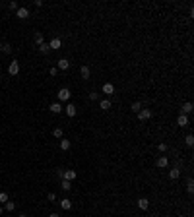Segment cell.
Here are the masks:
<instances>
[{
	"instance_id": "33",
	"label": "cell",
	"mask_w": 194,
	"mask_h": 217,
	"mask_svg": "<svg viewBox=\"0 0 194 217\" xmlns=\"http://www.w3.org/2000/svg\"><path fill=\"white\" fill-rule=\"evenodd\" d=\"M157 149H159L161 153H165L167 151V144H159V145H157Z\"/></svg>"
},
{
	"instance_id": "4",
	"label": "cell",
	"mask_w": 194,
	"mask_h": 217,
	"mask_svg": "<svg viewBox=\"0 0 194 217\" xmlns=\"http://www.w3.org/2000/svg\"><path fill=\"white\" fill-rule=\"evenodd\" d=\"M8 74H10V76H18V74H19V64H18L16 60L10 62V66H8Z\"/></svg>"
},
{
	"instance_id": "38",
	"label": "cell",
	"mask_w": 194,
	"mask_h": 217,
	"mask_svg": "<svg viewBox=\"0 0 194 217\" xmlns=\"http://www.w3.org/2000/svg\"><path fill=\"white\" fill-rule=\"evenodd\" d=\"M18 217H25V215H18Z\"/></svg>"
},
{
	"instance_id": "27",
	"label": "cell",
	"mask_w": 194,
	"mask_h": 217,
	"mask_svg": "<svg viewBox=\"0 0 194 217\" xmlns=\"http://www.w3.org/2000/svg\"><path fill=\"white\" fill-rule=\"evenodd\" d=\"M62 134H64V132H62V128H55V130H52V136L58 138V140H62Z\"/></svg>"
},
{
	"instance_id": "39",
	"label": "cell",
	"mask_w": 194,
	"mask_h": 217,
	"mask_svg": "<svg viewBox=\"0 0 194 217\" xmlns=\"http://www.w3.org/2000/svg\"><path fill=\"white\" fill-rule=\"evenodd\" d=\"M0 82H2V78H0Z\"/></svg>"
},
{
	"instance_id": "16",
	"label": "cell",
	"mask_w": 194,
	"mask_h": 217,
	"mask_svg": "<svg viewBox=\"0 0 194 217\" xmlns=\"http://www.w3.org/2000/svg\"><path fill=\"white\" fill-rule=\"evenodd\" d=\"M113 107V103L109 101V99H101V101H99V109H103V110H109Z\"/></svg>"
},
{
	"instance_id": "14",
	"label": "cell",
	"mask_w": 194,
	"mask_h": 217,
	"mask_svg": "<svg viewBox=\"0 0 194 217\" xmlns=\"http://www.w3.org/2000/svg\"><path fill=\"white\" fill-rule=\"evenodd\" d=\"M190 113H192V103H190V101L182 103V109H181V114H190Z\"/></svg>"
},
{
	"instance_id": "35",
	"label": "cell",
	"mask_w": 194,
	"mask_h": 217,
	"mask_svg": "<svg viewBox=\"0 0 194 217\" xmlns=\"http://www.w3.org/2000/svg\"><path fill=\"white\" fill-rule=\"evenodd\" d=\"M4 213V205H0V215H2Z\"/></svg>"
},
{
	"instance_id": "32",
	"label": "cell",
	"mask_w": 194,
	"mask_h": 217,
	"mask_svg": "<svg viewBox=\"0 0 194 217\" xmlns=\"http://www.w3.org/2000/svg\"><path fill=\"white\" fill-rule=\"evenodd\" d=\"M90 99H91V101H97V99H99V93L91 91V93H90Z\"/></svg>"
},
{
	"instance_id": "7",
	"label": "cell",
	"mask_w": 194,
	"mask_h": 217,
	"mask_svg": "<svg viewBox=\"0 0 194 217\" xmlns=\"http://www.w3.org/2000/svg\"><path fill=\"white\" fill-rule=\"evenodd\" d=\"M177 124H179L181 128H186V126L190 124V120H188L186 114H179V118H177Z\"/></svg>"
},
{
	"instance_id": "5",
	"label": "cell",
	"mask_w": 194,
	"mask_h": 217,
	"mask_svg": "<svg viewBox=\"0 0 194 217\" xmlns=\"http://www.w3.org/2000/svg\"><path fill=\"white\" fill-rule=\"evenodd\" d=\"M49 110H51L52 114H60V113H62V103H58V101L51 103V105H49Z\"/></svg>"
},
{
	"instance_id": "2",
	"label": "cell",
	"mask_w": 194,
	"mask_h": 217,
	"mask_svg": "<svg viewBox=\"0 0 194 217\" xmlns=\"http://www.w3.org/2000/svg\"><path fill=\"white\" fill-rule=\"evenodd\" d=\"M70 99V89L68 87H60L58 89V103L60 101H68Z\"/></svg>"
},
{
	"instance_id": "9",
	"label": "cell",
	"mask_w": 194,
	"mask_h": 217,
	"mask_svg": "<svg viewBox=\"0 0 194 217\" xmlns=\"http://www.w3.org/2000/svg\"><path fill=\"white\" fill-rule=\"evenodd\" d=\"M155 165H157V167H159V169H167V167H169V159H167V157H165V155H161V157H159V159H157V161H155Z\"/></svg>"
},
{
	"instance_id": "36",
	"label": "cell",
	"mask_w": 194,
	"mask_h": 217,
	"mask_svg": "<svg viewBox=\"0 0 194 217\" xmlns=\"http://www.w3.org/2000/svg\"><path fill=\"white\" fill-rule=\"evenodd\" d=\"M49 217H58V213H51V215H49Z\"/></svg>"
},
{
	"instance_id": "23",
	"label": "cell",
	"mask_w": 194,
	"mask_h": 217,
	"mask_svg": "<svg viewBox=\"0 0 194 217\" xmlns=\"http://www.w3.org/2000/svg\"><path fill=\"white\" fill-rule=\"evenodd\" d=\"M186 192L188 194H194V182H192V178H188V180H186Z\"/></svg>"
},
{
	"instance_id": "29",
	"label": "cell",
	"mask_w": 194,
	"mask_h": 217,
	"mask_svg": "<svg viewBox=\"0 0 194 217\" xmlns=\"http://www.w3.org/2000/svg\"><path fill=\"white\" fill-rule=\"evenodd\" d=\"M8 8H10V10H12V12H16V10H18L19 6H18V2H16V0H12V2H10V4H8Z\"/></svg>"
},
{
	"instance_id": "28",
	"label": "cell",
	"mask_w": 194,
	"mask_h": 217,
	"mask_svg": "<svg viewBox=\"0 0 194 217\" xmlns=\"http://www.w3.org/2000/svg\"><path fill=\"white\" fill-rule=\"evenodd\" d=\"M8 200H10V198H8V194H6V192H0V204H6Z\"/></svg>"
},
{
	"instance_id": "10",
	"label": "cell",
	"mask_w": 194,
	"mask_h": 217,
	"mask_svg": "<svg viewBox=\"0 0 194 217\" xmlns=\"http://www.w3.org/2000/svg\"><path fill=\"white\" fill-rule=\"evenodd\" d=\"M49 47H51V51H58L60 47H62V41L58 39V37H55V39H52L51 43H49Z\"/></svg>"
},
{
	"instance_id": "37",
	"label": "cell",
	"mask_w": 194,
	"mask_h": 217,
	"mask_svg": "<svg viewBox=\"0 0 194 217\" xmlns=\"http://www.w3.org/2000/svg\"><path fill=\"white\" fill-rule=\"evenodd\" d=\"M0 51H2V43H0Z\"/></svg>"
},
{
	"instance_id": "8",
	"label": "cell",
	"mask_w": 194,
	"mask_h": 217,
	"mask_svg": "<svg viewBox=\"0 0 194 217\" xmlns=\"http://www.w3.org/2000/svg\"><path fill=\"white\" fill-rule=\"evenodd\" d=\"M66 114L68 116H70V118H74V116H76V113H78V109H76V105L74 103H70V105H66Z\"/></svg>"
},
{
	"instance_id": "11",
	"label": "cell",
	"mask_w": 194,
	"mask_h": 217,
	"mask_svg": "<svg viewBox=\"0 0 194 217\" xmlns=\"http://www.w3.org/2000/svg\"><path fill=\"white\" fill-rule=\"evenodd\" d=\"M90 74H91L90 66H82V68H80V76H82V80H90Z\"/></svg>"
},
{
	"instance_id": "31",
	"label": "cell",
	"mask_w": 194,
	"mask_h": 217,
	"mask_svg": "<svg viewBox=\"0 0 194 217\" xmlns=\"http://www.w3.org/2000/svg\"><path fill=\"white\" fill-rule=\"evenodd\" d=\"M47 200H49V202H55V200H56V194L49 192V194H47Z\"/></svg>"
},
{
	"instance_id": "21",
	"label": "cell",
	"mask_w": 194,
	"mask_h": 217,
	"mask_svg": "<svg viewBox=\"0 0 194 217\" xmlns=\"http://www.w3.org/2000/svg\"><path fill=\"white\" fill-rule=\"evenodd\" d=\"M70 147H72V142L70 140H60V149L62 151H68Z\"/></svg>"
},
{
	"instance_id": "1",
	"label": "cell",
	"mask_w": 194,
	"mask_h": 217,
	"mask_svg": "<svg viewBox=\"0 0 194 217\" xmlns=\"http://www.w3.org/2000/svg\"><path fill=\"white\" fill-rule=\"evenodd\" d=\"M76 177H78V173L76 171H70V169H64L62 171V180H76Z\"/></svg>"
},
{
	"instance_id": "24",
	"label": "cell",
	"mask_w": 194,
	"mask_h": 217,
	"mask_svg": "<svg viewBox=\"0 0 194 217\" xmlns=\"http://www.w3.org/2000/svg\"><path fill=\"white\" fill-rule=\"evenodd\" d=\"M185 144H186L188 147H192V145H194V136H192V134H186V138H185Z\"/></svg>"
},
{
	"instance_id": "30",
	"label": "cell",
	"mask_w": 194,
	"mask_h": 217,
	"mask_svg": "<svg viewBox=\"0 0 194 217\" xmlns=\"http://www.w3.org/2000/svg\"><path fill=\"white\" fill-rule=\"evenodd\" d=\"M2 52H6V54H10V52H12V45H2Z\"/></svg>"
},
{
	"instance_id": "26",
	"label": "cell",
	"mask_w": 194,
	"mask_h": 217,
	"mask_svg": "<svg viewBox=\"0 0 194 217\" xmlns=\"http://www.w3.org/2000/svg\"><path fill=\"white\" fill-rule=\"evenodd\" d=\"M4 209H6V211H14V209H16V204H14V202H10V200H8V202L4 204Z\"/></svg>"
},
{
	"instance_id": "18",
	"label": "cell",
	"mask_w": 194,
	"mask_h": 217,
	"mask_svg": "<svg viewBox=\"0 0 194 217\" xmlns=\"http://www.w3.org/2000/svg\"><path fill=\"white\" fill-rule=\"evenodd\" d=\"M103 93H105V95L115 93V86H113V83H103Z\"/></svg>"
},
{
	"instance_id": "34",
	"label": "cell",
	"mask_w": 194,
	"mask_h": 217,
	"mask_svg": "<svg viewBox=\"0 0 194 217\" xmlns=\"http://www.w3.org/2000/svg\"><path fill=\"white\" fill-rule=\"evenodd\" d=\"M49 74H51V76H56V74H58V68H51Z\"/></svg>"
},
{
	"instance_id": "17",
	"label": "cell",
	"mask_w": 194,
	"mask_h": 217,
	"mask_svg": "<svg viewBox=\"0 0 194 217\" xmlns=\"http://www.w3.org/2000/svg\"><path fill=\"white\" fill-rule=\"evenodd\" d=\"M130 109H132V113H136V114H138L140 110L144 109V107H142V101H134L132 105H130Z\"/></svg>"
},
{
	"instance_id": "6",
	"label": "cell",
	"mask_w": 194,
	"mask_h": 217,
	"mask_svg": "<svg viewBox=\"0 0 194 217\" xmlns=\"http://www.w3.org/2000/svg\"><path fill=\"white\" fill-rule=\"evenodd\" d=\"M151 114H153V113H151V109H142V110L138 113V118H140V120H150Z\"/></svg>"
},
{
	"instance_id": "22",
	"label": "cell",
	"mask_w": 194,
	"mask_h": 217,
	"mask_svg": "<svg viewBox=\"0 0 194 217\" xmlns=\"http://www.w3.org/2000/svg\"><path fill=\"white\" fill-rule=\"evenodd\" d=\"M60 188L64 190V192H70V190H72V182L70 180H62L60 182Z\"/></svg>"
},
{
	"instance_id": "25",
	"label": "cell",
	"mask_w": 194,
	"mask_h": 217,
	"mask_svg": "<svg viewBox=\"0 0 194 217\" xmlns=\"http://www.w3.org/2000/svg\"><path fill=\"white\" fill-rule=\"evenodd\" d=\"M33 39H35V43H37V45H41V43H45V41H43V33H39V31H37V33L33 35Z\"/></svg>"
},
{
	"instance_id": "12",
	"label": "cell",
	"mask_w": 194,
	"mask_h": 217,
	"mask_svg": "<svg viewBox=\"0 0 194 217\" xmlns=\"http://www.w3.org/2000/svg\"><path fill=\"white\" fill-rule=\"evenodd\" d=\"M179 177H181V169L179 167H173L171 171H169V178H171V180H177Z\"/></svg>"
},
{
	"instance_id": "13",
	"label": "cell",
	"mask_w": 194,
	"mask_h": 217,
	"mask_svg": "<svg viewBox=\"0 0 194 217\" xmlns=\"http://www.w3.org/2000/svg\"><path fill=\"white\" fill-rule=\"evenodd\" d=\"M58 70H68L70 68V62H68V58H58Z\"/></svg>"
},
{
	"instance_id": "3",
	"label": "cell",
	"mask_w": 194,
	"mask_h": 217,
	"mask_svg": "<svg viewBox=\"0 0 194 217\" xmlns=\"http://www.w3.org/2000/svg\"><path fill=\"white\" fill-rule=\"evenodd\" d=\"M16 16H18V18H19V19H27V18H29V16H31V14H29V10H27V8H23V6H19L18 10H16Z\"/></svg>"
},
{
	"instance_id": "15",
	"label": "cell",
	"mask_w": 194,
	"mask_h": 217,
	"mask_svg": "<svg viewBox=\"0 0 194 217\" xmlns=\"http://www.w3.org/2000/svg\"><path fill=\"white\" fill-rule=\"evenodd\" d=\"M138 208L142 209V211H146V209L150 208V200H148V198H140V200H138Z\"/></svg>"
},
{
	"instance_id": "19",
	"label": "cell",
	"mask_w": 194,
	"mask_h": 217,
	"mask_svg": "<svg viewBox=\"0 0 194 217\" xmlns=\"http://www.w3.org/2000/svg\"><path fill=\"white\" fill-rule=\"evenodd\" d=\"M60 208L62 209H72V200H68V198H64V200H60Z\"/></svg>"
},
{
	"instance_id": "20",
	"label": "cell",
	"mask_w": 194,
	"mask_h": 217,
	"mask_svg": "<svg viewBox=\"0 0 194 217\" xmlns=\"http://www.w3.org/2000/svg\"><path fill=\"white\" fill-rule=\"evenodd\" d=\"M39 52H41V54H49V52H51L49 43H41V45H39Z\"/></svg>"
}]
</instances>
